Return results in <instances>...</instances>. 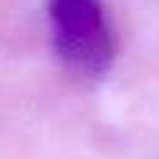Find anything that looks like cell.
Instances as JSON below:
<instances>
[{
  "instance_id": "obj_1",
  "label": "cell",
  "mask_w": 159,
  "mask_h": 159,
  "mask_svg": "<svg viewBox=\"0 0 159 159\" xmlns=\"http://www.w3.org/2000/svg\"><path fill=\"white\" fill-rule=\"evenodd\" d=\"M56 48L64 61L88 74L103 72L111 61V34L101 0H51Z\"/></svg>"
}]
</instances>
